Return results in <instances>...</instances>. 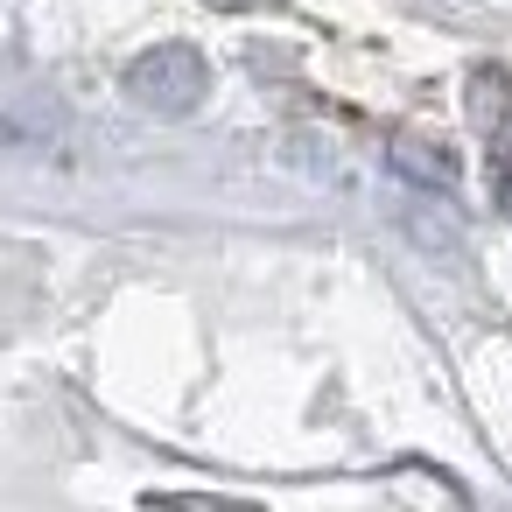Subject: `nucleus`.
<instances>
[{
    "mask_svg": "<svg viewBox=\"0 0 512 512\" xmlns=\"http://www.w3.org/2000/svg\"><path fill=\"white\" fill-rule=\"evenodd\" d=\"M491 183H498V211L512 218V106L491 120Z\"/></svg>",
    "mask_w": 512,
    "mask_h": 512,
    "instance_id": "obj_3",
    "label": "nucleus"
},
{
    "mask_svg": "<svg viewBox=\"0 0 512 512\" xmlns=\"http://www.w3.org/2000/svg\"><path fill=\"white\" fill-rule=\"evenodd\" d=\"M393 162L414 176V183H428V190H449L456 183V155L442 148V141H421V134H400L393 141Z\"/></svg>",
    "mask_w": 512,
    "mask_h": 512,
    "instance_id": "obj_2",
    "label": "nucleus"
},
{
    "mask_svg": "<svg viewBox=\"0 0 512 512\" xmlns=\"http://www.w3.org/2000/svg\"><path fill=\"white\" fill-rule=\"evenodd\" d=\"M127 92H134L141 106H155V113H190V106L204 99V57L183 50V43L148 50V57L127 71Z\"/></svg>",
    "mask_w": 512,
    "mask_h": 512,
    "instance_id": "obj_1",
    "label": "nucleus"
}]
</instances>
